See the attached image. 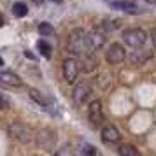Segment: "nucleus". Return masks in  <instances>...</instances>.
Returning a JSON list of instances; mask_svg holds the SVG:
<instances>
[{
	"label": "nucleus",
	"instance_id": "8",
	"mask_svg": "<svg viewBox=\"0 0 156 156\" xmlns=\"http://www.w3.org/2000/svg\"><path fill=\"white\" fill-rule=\"evenodd\" d=\"M79 76V62L74 58H67L63 62V77L67 83H74Z\"/></svg>",
	"mask_w": 156,
	"mask_h": 156
},
{
	"label": "nucleus",
	"instance_id": "22",
	"mask_svg": "<svg viewBox=\"0 0 156 156\" xmlns=\"http://www.w3.org/2000/svg\"><path fill=\"white\" fill-rule=\"evenodd\" d=\"M55 156H74V149L70 146H62V147L58 149Z\"/></svg>",
	"mask_w": 156,
	"mask_h": 156
},
{
	"label": "nucleus",
	"instance_id": "16",
	"mask_svg": "<svg viewBox=\"0 0 156 156\" xmlns=\"http://www.w3.org/2000/svg\"><path fill=\"white\" fill-rule=\"evenodd\" d=\"M28 95L32 97V100H34V102H37V104H39V105H42V107H49V100L46 98V97H44V95H42L41 91H37V90H30Z\"/></svg>",
	"mask_w": 156,
	"mask_h": 156
},
{
	"label": "nucleus",
	"instance_id": "20",
	"mask_svg": "<svg viewBox=\"0 0 156 156\" xmlns=\"http://www.w3.org/2000/svg\"><path fill=\"white\" fill-rule=\"evenodd\" d=\"M39 32H41V35H53L55 34V28L51 27V23H41L39 25Z\"/></svg>",
	"mask_w": 156,
	"mask_h": 156
},
{
	"label": "nucleus",
	"instance_id": "23",
	"mask_svg": "<svg viewBox=\"0 0 156 156\" xmlns=\"http://www.w3.org/2000/svg\"><path fill=\"white\" fill-rule=\"evenodd\" d=\"M7 107H9V102L0 95V111H4V109H7Z\"/></svg>",
	"mask_w": 156,
	"mask_h": 156
},
{
	"label": "nucleus",
	"instance_id": "17",
	"mask_svg": "<svg viewBox=\"0 0 156 156\" xmlns=\"http://www.w3.org/2000/svg\"><path fill=\"white\" fill-rule=\"evenodd\" d=\"M12 14L16 18H23V16L28 14V7L23 4V2H16L14 5H12Z\"/></svg>",
	"mask_w": 156,
	"mask_h": 156
},
{
	"label": "nucleus",
	"instance_id": "11",
	"mask_svg": "<svg viewBox=\"0 0 156 156\" xmlns=\"http://www.w3.org/2000/svg\"><path fill=\"white\" fill-rule=\"evenodd\" d=\"M111 7L118 9V11H125L128 14H139L140 12V7L132 2V0H118V2H111Z\"/></svg>",
	"mask_w": 156,
	"mask_h": 156
},
{
	"label": "nucleus",
	"instance_id": "4",
	"mask_svg": "<svg viewBox=\"0 0 156 156\" xmlns=\"http://www.w3.org/2000/svg\"><path fill=\"white\" fill-rule=\"evenodd\" d=\"M88 119H90L93 128H98L104 123V111H102V102L100 100H93L90 104V107H88Z\"/></svg>",
	"mask_w": 156,
	"mask_h": 156
},
{
	"label": "nucleus",
	"instance_id": "10",
	"mask_svg": "<svg viewBox=\"0 0 156 156\" xmlns=\"http://www.w3.org/2000/svg\"><path fill=\"white\" fill-rule=\"evenodd\" d=\"M0 84L11 86V88H20V86H23V81L18 74H14V72L0 70Z\"/></svg>",
	"mask_w": 156,
	"mask_h": 156
},
{
	"label": "nucleus",
	"instance_id": "28",
	"mask_svg": "<svg viewBox=\"0 0 156 156\" xmlns=\"http://www.w3.org/2000/svg\"><path fill=\"white\" fill-rule=\"evenodd\" d=\"M53 2H56V4H62V2H63V0H53Z\"/></svg>",
	"mask_w": 156,
	"mask_h": 156
},
{
	"label": "nucleus",
	"instance_id": "18",
	"mask_svg": "<svg viewBox=\"0 0 156 156\" xmlns=\"http://www.w3.org/2000/svg\"><path fill=\"white\" fill-rule=\"evenodd\" d=\"M81 156H97V147L88 142L81 144Z\"/></svg>",
	"mask_w": 156,
	"mask_h": 156
},
{
	"label": "nucleus",
	"instance_id": "9",
	"mask_svg": "<svg viewBox=\"0 0 156 156\" xmlns=\"http://www.w3.org/2000/svg\"><path fill=\"white\" fill-rule=\"evenodd\" d=\"M107 42V37H105V32H102L100 28L93 30L88 34V44H90V49L91 51H97L100 48H104V44Z\"/></svg>",
	"mask_w": 156,
	"mask_h": 156
},
{
	"label": "nucleus",
	"instance_id": "21",
	"mask_svg": "<svg viewBox=\"0 0 156 156\" xmlns=\"http://www.w3.org/2000/svg\"><path fill=\"white\" fill-rule=\"evenodd\" d=\"M118 25H119V21H109V20H107V21L102 23V27H98V28L102 30V32H111V30L118 28Z\"/></svg>",
	"mask_w": 156,
	"mask_h": 156
},
{
	"label": "nucleus",
	"instance_id": "3",
	"mask_svg": "<svg viewBox=\"0 0 156 156\" xmlns=\"http://www.w3.org/2000/svg\"><path fill=\"white\" fill-rule=\"evenodd\" d=\"M11 133L14 135V139H18V140L23 142V144H28V142H32L34 139H35L34 130L28 128L27 125H23V123H12Z\"/></svg>",
	"mask_w": 156,
	"mask_h": 156
},
{
	"label": "nucleus",
	"instance_id": "12",
	"mask_svg": "<svg viewBox=\"0 0 156 156\" xmlns=\"http://www.w3.org/2000/svg\"><path fill=\"white\" fill-rule=\"evenodd\" d=\"M102 139H104L105 142L114 144V142H119L121 133H119V130L114 126V125H105V126L102 128Z\"/></svg>",
	"mask_w": 156,
	"mask_h": 156
},
{
	"label": "nucleus",
	"instance_id": "27",
	"mask_svg": "<svg viewBox=\"0 0 156 156\" xmlns=\"http://www.w3.org/2000/svg\"><path fill=\"white\" fill-rule=\"evenodd\" d=\"M147 4H156V0H146Z\"/></svg>",
	"mask_w": 156,
	"mask_h": 156
},
{
	"label": "nucleus",
	"instance_id": "24",
	"mask_svg": "<svg viewBox=\"0 0 156 156\" xmlns=\"http://www.w3.org/2000/svg\"><path fill=\"white\" fill-rule=\"evenodd\" d=\"M151 39H153V46H154V49H156V30H153V34H151Z\"/></svg>",
	"mask_w": 156,
	"mask_h": 156
},
{
	"label": "nucleus",
	"instance_id": "29",
	"mask_svg": "<svg viewBox=\"0 0 156 156\" xmlns=\"http://www.w3.org/2000/svg\"><path fill=\"white\" fill-rule=\"evenodd\" d=\"M2 65H4V60H2V56H0V67H2Z\"/></svg>",
	"mask_w": 156,
	"mask_h": 156
},
{
	"label": "nucleus",
	"instance_id": "7",
	"mask_svg": "<svg viewBox=\"0 0 156 156\" xmlns=\"http://www.w3.org/2000/svg\"><path fill=\"white\" fill-rule=\"evenodd\" d=\"M90 97H91V86L88 83L83 81V83L76 84V88H74V100H76L77 105H84L90 100Z\"/></svg>",
	"mask_w": 156,
	"mask_h": 156
},
{
	"label": "nucleus",
	"instance_id": "13",
	"mask_svg": "<svg viewBox=\"0 0 156 156\" xmlns=\"http://www.w3.org/2000/svg\"><path fill=\"white\" fill-rule=\"evenodd\" d=\"M151 56H153L151 51H135V53L130 55V63L133 65V67H140L147 60H151Z\"/></svg>",
	"mask_w": 156,
	"mask_h": 156
},
{
	"label": "nucleus",
	"instance_id": "25",
	"mask_svg": "<svg viewBox=\"0 0 156 156\" xmlns=\"http://www.w3.org/2000/svg\"><path fill=\"white\" fill-rule=\"evenodd\" d=\"M25 56H27V58H32V60H35V56H34L30 51H25Z\"/></svg>",
	"mask_w": 156,
	"mask_h": 156
},
{
	"label": "nucleus",
	"instance_id": "5",
	"mask_svg": "<svg viewBox=\"0 0 156 156\" xmlns=\"http://www.w3.org/2000/svg\"><path fill=\"white\" fill-rule=\"evenodd\" d=\"M35 140H37V146H39L41 149L51 151L53 146H55V142H56V133H55L53 130L44 128V130H41V132L35 135Z\"/></svg>",
	"mask_w": 156,
	"mask_h": 156
},
{
	"label": "nucleus",
	"instance_id": "30",
	"mask_svg": "<svg viewBox=\"0 0 156 156\" xmlns=\"http://www.w3.org/2000/svg\"><path fill=\"white\" fill-rule=\"evenodd\" d=\"M35 2H37V4H41V2H42V0H35Z\"/></svg>",
	"mask_w": 156,
	"mask_h": 156
},
{
	"label": "nucleus",
	"instance_id": "26",
	"mask_svg": "<svg viewBox=\"0 0 156 156\" xmlns=\"http://www.w3.org/2000/svg\"><path fill=\"white\" fill-rule=\"evenodd\" d=\"M2 25H4V16L0 14V27H2Z\"/></svg>",
	"mask_w": 156,
	"mask_h": 156
},
{
	"label": "nucleus",
	"instance_id": "19",
	"mask_svg": "<svg viewBox=\"0 0 156 156\" xmlns=\"http://www.w3.org/2000/svg\"><path fill=\"white\" fill-rule=\"evenodd\" d=\"M37 48H39V51H41V55H42L44 58H51L53 49H51V46L46 42V41H41V42L37 44Z\"/></svg>",
	"mask_w": 156,
	"mask_h": 156
},
{
	"label": "nucleus",
	"instance_id": "6",
	"mask_svg": "<svg viewBox=\"0 0 156 156\" xmlns=\"http://www.w3.org/2000/svg\"><path fill=\"white\" fill-rule=\"evenodd\" d=\"M125 58H126V51H125V48H123L121 44H118V42L112 44L105 53V60L111 65L121 63V62H125Z\"/></svg>",
	"mask_w": 156,
	"mask_h": 156
},
{
	"label": "nucleus",
	"instance_id": "15",
	"mask_svg": "<svg viewBox=\"0 0 156 156\" xmlns=\"http://www.w3.org/2000/svg\"><path fill=\"white\" fill-rule=\"evenodd\" d=\"M118 153H119V156H140L139 149L135 146H132V144H121Z\"/></svg>",
	"mask_w": 156,
	"mask_h": 156
},
{
	"label": "nucleus",
	"instance_id": "2",
	"mask_svg": "<svg viewBox=\"0 0 156 156\" xmlns=\"http://www.w3.org/2000/svg\"><path fill=\"white\" fill-rule=\"evenodd\" d=\"M123 41L132 49H140L147 41V34L142 28H128L123 32Z\"/></svg>",
	"mask_w": 156,
	"mask_h": 156
},
{
	"label": "nucleus",
	"instance_id": "14",
	"mask_svg": "<svg viewBox=\"0 0 156 156\" xmlns=\"http://www.w3.org/2000/svg\"><path fill=\"white\" fill-rule=\"evenodd\" d=\"M97 67H98V60H97V56H95V55H84V56H83V62L79 63V70L93 72Z\"/></svg>",
	"mask_w": 156,
	"mask_h": 156
},
{
	"label": "nucleus",
	"instance_id": "1",
	"mask_svg": "<svg viewBox=\"0 0 156 156\" xmlns=\"http://www.w3.org/2000/svg\"><path fill=\"white\" fill-rule=\"evenodd\" d=\"M67 48L72 55H77V56H84V55H90V44H88V34L84 30H74L70 35H69V41H67Z\"/></svg>",
	"mask_w": 156,
	"mask_h": 156
}]
</instances>
